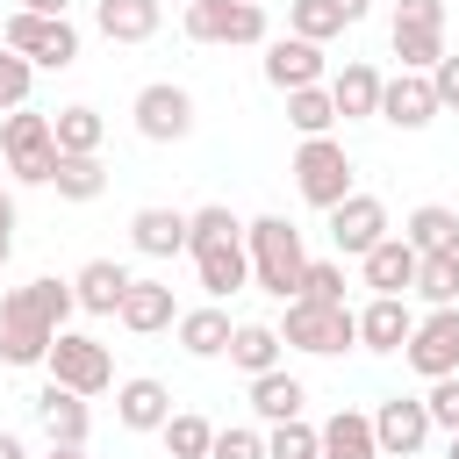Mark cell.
<instances>
[{"mask_svg": "<svg viewBox=\"0 0 459 459\" xmlns=\"http://www.w3.org/2000/svg\"><path fill=\"white\" fill-rule=\"evenodd\" d=\"M251 7H265V0H251Z\"/></svg>", "mask_w": 459, "mask_h": 459, "instance_id": "f907efd6", "label": "cell"}, {"mask_svg": "<svg viewBox=\"0 0 459 459\" xmlns=\"http://www.w3.org/2000/svg\"><path fill=\"white\" fill-rule=\"evenodd\" d=\"M129 265H115V258H86L79 273H72V294H79V308L86 316H115L122 308V294H129Z\"/></svg>", "mask_w": 459, "mask_h": 459, "instance_id": "cb8c5ba5", "label": "cell"}, {"mask_svg": "<svg viewBox=\"0 0 459 459\" xmlns=\"http://www.w3.org/2000/svg\"><path fill=\"white\" fill-rule=\"evenodd\" d=\"M186 36L215 43V50H230V43H273L265 36V7H251V0H194L186 7Z\"/></svg>", "mask_w": 459, "mask_h": 459, "instance_id": "8fae6325", "label": "cell"}, {"mask_svg": "<svg viewBox=\"0 0 459 459\" xmlns=\"http://www.w3.org/2000/svg\"><path fill=\"white\" fill-rule=\"evenodd\" d=\"M409 337H416L409 294H373V301L359 308V344H366V351H402Z\"/></svg>", "mask_w": 459, "mask_h": 459, "instance_id": "e0dca14e", "label": "cell"}, {"mask_svg": "<svg viewBox=\"0 0 459 459\" xmlns=\"http://www.w3.org/2000/svg\"><path fill=\"white\" fill-rule=\"evenodd\" d=\"M323 459H380L373 416H366V409H337V416L323 423Z\"/></svg>", "mask_w": 459, "mask_h": 459, "instance_id": "f1b7e54d", "label": "cell"}, {"mask_svg": "<svg viewBox=\"0 0 459 459\" xmlns=\"http://www.w3.org/2000/svg\"><path fill=\"white\" fill-rule=\"evenodd\" d=\"M287 122H294V136H330V129H337V100H330V86H301V93H287Z\"/></svg>", "mask_w": 459, "mask_h": 459, "instance_id": "d6a6232c", "label": "cell"}, {"mask_svg": "<svg viewBox=\"0 0 459 459\" xmlns=\"http://www.w3.org/2000/svg\"><path fill=\"white\" fill-rule=\"evenodd\" d=\"M387 43L402 57V72H437L445 57V0H402L387 22Z\"/></svg>", "mask_w": 459, "mask_h": 459, "instance_id": "9c48e42d", "label": "cell"}, {"mask_svg": "<svg viewBox=\"0 0 459 459\" xmlns=\"http://www.w3.org/2000/svg\"><path fill=\"white\" fill-rule=\"evenodd\" d=\"M129 115H136V136H143V143H186V136H194V93L172 86V79L136 86Z\"/></svg>", "mask_w": 459, "mask_h": 459, "instance_id": "30bf717a", "label": "cell"}, {"mask_svg": "<svg viewBox=\"0 0 459 459\" xmlns=\"http://www.w3.org/2000/svg\"><path fill=\"white\" fill-rule=\"evenodd\" d=\"M244 251H251V287H265L273 301H294V294H301L308 251H301V230H294L287 215H258V222H244Z\"/></svg>", "mask_w": 459, "mask_h": 459, "instance_id": "3957f363", "label": "cell"}, {"mask_svg": "<svg viewBox=\"0 0 459 459\" xmlns=\"http://www.w3.org/2000/svg\"><path fill=\"white\" fill-rule=\"evenodd\" d=\"M115 323H122V330H136V337H158V330H172V323H179V308H172V287H165V280H129V294H122Z\"/></svg>", "mask_w": 459, "mask_h": 459, "instance_id": "7402d4cb", "label": "cell"}, {"mask_svg": "<svg viewBox=\"0 0 459 459\" xmlns=\"http://www.w3.org/2000/svg\"><path fill=\"white\" fill-rule=\"evenodd\" d=\"M158 437H165V452H172V459H208V452H215V423H208V416H194V409H172V423H165Z\"/></svg>", "mask_w": 459, "mask_h": 459, "instance_id": "e575fe53", "label": "cell"}, {"mask_svg": "<svg viewBox=\"0 0 459 459\" xmlns=\"http://www.w3.org/2000/svg\"><path fill=\"white\" fill-rule=\"evenodd\" d=\"M43 459H93V452H86V445H50Z\"/></svg>", "mask_w": 459, "mask_h": 459, "instance_id": "7dc6e473", "label": "cell"}, {"mask_svg": "<svg viewBox=\"0 0 459 459\" xmlns=\"http://www.w3.org/2000/svg\"><path fill=\"white\" fill-rule=\"evenodd\" d=\"M50 129H57V151H65V158H100V143H108L100 108H57Z\"/></svg>", "mask_w": 459, "mask_h": 459, "instance_id": "4dcf8cb0", "label": "cell"}, {"mask_svg": "<svg viewBox=\"0 0 459 459\" xmlns=\"http://www.w3.org/2000/svg\"><path fill=\"white\" fill-rule=\"evenodd\" d=\"M172 337H179V351H186V359H230L237 323H230V308H222V301H201V308H179Z\"/></svg>", "mask_w": 459, "mask_h": 459, "instance_id": "ac0fdd59", "label": "cell"}, {"mask_svg": "<svg viewBox=\"0 0 459 459\" xmlns=\"http://www.w3.org/2000/svg\"><path fill=\"white\" fill-rule=\"evenodd\" d=\"M72 308H79L72 280H50L43 273V280L14 287L0 301V366H43L50 344H57V330L72 323Z\"/></svg>", "mask_w": 459, "mask_h": 459, "instance_id": "6da1fadb", "label": "cell"}, {"mask_svg": "<svg viewBox=\"0 0 459 459\" xmlns=\"http://www.w3.org/2000/svg\"><path fill=\"white\" fill-rule=\"evenodd\" d=\"M430 86H437V108H452V115H459V57H452V50L437 57V72H430Z\"/></svg>", "mask_w": 459, "mask_h": 459, "instance_id": "b9f144b4", "label": "cell"}, {"mask_svg": "<svg viewBox=\"0 0 459 459\" xmlns=\"http://www.w3.org/2000/svg\"><path fill=\"white\" fill-rule=\"evenodd\" d=\"M423 409H430V423H437L445 437H459V373H445V380H430V394H423Z\"/></svg>", "mask_w": 459, "mask_h": 459, "instance_id": "ab89813d", "label": "cell"}, {"mask_svg": "<svg viewBox=\"0 0 459 459\" xmlns=\"http://www.w3.org/2000/svg\"><path fill=\"white\" fill-rule=\"evenodd\" d=\"M22 14H72V0H22Z\"/></svg>", "mask_w": 459, "mask_h": 459, "instance_id": "ee69618b", "label": "cell"}, {"mask_svg": "<svg viewBox=\"0 0 459 459\" xmlns=\"http://www.w3.org/2000/svg\"><path fill=\"white\" fill-rule=\"evenodd\" d=\"M0 158H7V179L50 186V172H57V129H50V115H36V108L0 115Z\"/></svg>", "mask_w": 459, "mask_h": 459, "instance_id": "5b68a950", "label": "cell"}, {"mask_svg": "<svg viewBox=\"0 0 459 459\" xmlns=\"http://www.w3.org/2000/svg\"><path fill=\"white\" fill-rule=\"evenodd\" d=\"M265 459H323V423H273L265 430Z\"/></svg>", "mask_w": 459, "mask_h": 459, "instance_id": "8d00e7d4", "label": "cell"}, {"mask_svg": "<svg viewBox=\"0 0 459 459\" xmlns=\"http://www.w3.org/2000/svg\"><path fill=\"white\" fill-rule=\"evenodd\" d=\"M301 402H308V387H301L287 366L251 380V409H258V423H294V416H301Z\"/></svg>", "mask_w": 459, "mask_h": 459, "instance_id": "f546056e", "label": "cell"}, {"mask_svg": "<svg viewBox=\"0 0 459 459\" xmlns=\"http://www.w3.org/2000/svg\"><path fill=\"white\" fill-rule=\"evenodd\" d=\"M280 323H237V337H230V366L244 373V380H258V373H280Z\"/></svg>", "mask_w": 459, "mask_h": 459, "instance_id": "4316f807", "label": "cell"}, {"mask_svg": "<svg viewBox=\"0 0 459 459\" xmlns=\"http://www.w3.org/2000/svg\"><path fill=\"white\" fill-rule=\"evenodd\" d=\"M186 7H194V0H186Z\"/></svg>", "mask_w": 459, "mask_h": 459, "instance_id": "816d5d0a", "label": "cell"}, {"mask_svg": "<svg viewBox=\"0 0 459 459\" xmlns=\"http://www.w3.org/2000/svg\"><path fill=\"white\" fill-rule=\"evenodd\" d=\"M351 22L330 7V0H287V36H301V43H330V36H344Z\"/></svg>", "mask_w": 459, "mask_h": 459, "instance_id": "836d02e7", "label": "cell"}, {"mask_svg": "<svg viewBox=\"0 0 459 459\" xmlns=\"http://www.w3.org/2000/svg\"><path fill=\"white\" fill-rule=\"evenodd\" d=\"M416 265H423V258H416V244H409L402 230H394V237H380V244L359 258V273H366V287H373V294H409V287H416Z\"/></svg>", "mask_w": 459, "mask_h": 459, "instance_id": "ffe728a7", "label": "cell"}, {"mask_svg": "<svg viewBox=\"0 0 459 459\" xmlns=\"http://www.w3.org/2000/svg\"><path fill=\"white\" fill-rule=\"evenodd\" d=\"M50 380L57 387H72V394H108L115 387V351L100 344V337H86V330H57V344H50Z\"/></svg>", "mask_w": 459, "mask_h": 459, "instance_id": "ba28073f", "label": "cell"}, {"mask_svg": "<svg viewBox=\"0 0 459 459\" xmlns=\"http://www.w3.org/2000/svg\"><path fill=\"white\" fill-rule=\"evenodd\" d=\"M330 7H337L344 22H366V14H373V0H330Z\"/></svg>", "mask_w": 459, "mask_h": 459, "instance_id": "7bdbcfd3", "label": "cell"}, {"mask_svg": "<svg viewBox=\"0 0 459 459\" xmlns=\"http://www.w3.org/2000/svg\"><path fill=\"white\" fill-rule=\"evenodd\" d=\"M402 359H409V373H423V380L459 373V308H430V316H416V337L402 344Z\"/></svg>", "mask_w": 459, "mask_h": 459, "instance_id": "4fadbf2b", "label": "cell"}, {"mask_svg": "<svg viewBox=\"0 0 459 459\" xmlns=\"http://www.w3.org/2000/svg\"><path fill=\"white\" fill-rule=\"evenodd\" d=\"M186 258H194V273H201L208 301H222V294H244V287H251L244 222H237L222 201H208V208H194V215H186Z\"/></svg>", "mask_w": 459, "mask_h": 459, "instance_id": "7a4b0ae2", "label": "cell"}, {"mask_svg": "<svg viewBox=\"0 0 459 459\" xmlns=\"http://www.w3.org/2000/svg\"><path fill=\"white\" fill-rule=\"evenodd\" d=\"M0 459H29V445H22L14 430H0Z\"/></svg>", "mask_w": 459, "mask_h": 459, "instance_id": "f6af8a7d", "label": "cell"}, {"mask_svg": "<svg viewBox=\"0 0 459 459\" xmlns=\"http://www.w3.org/2000/svg\"><path fill=\"white\" fill-rule=\"evenodd\" d=\"M402 237L416 244V258H437V251H459V208H445V201H423V208H409V222H402Z\"/></svg>", "mask_w": 459, "mask_h": 459, "instance_id": "83f0119b", "label": "cell"}, {"mask_svg": "<svg viewBox=\"0 0 459 459\" xmlns=\"http://www.w3.org/2000/svg\"><path fill=\"white\" fill-rule=\"evenodd\" d=\"M29 86H36V65H29V57H14V50L0 43V115L29 108Z\"/></svg>", "mask_w": 459, "mask_h": 459, "instance_id": "f35d334b", "label": "cell"}, {"mask_svg": "<svg viewBox=\"0 0 459 459\" xmlns=\"http://www.w3.org/2000/svg\"><path fill=\"white\" fill-rule=\"evenodd\" d=\"M129 244L143 258H179L186 251V215L179 208H136L129 215Z\"/></svg>", "mask_w": 459, "mask_h": 459, "instance_id": "d4e9b609", "label": "cell"}, {"mask_svg": "<svg viewBox=\"0 0 459 459\" xmlns=\"http://www.w3.org/2000/svg\"><path fill=\"white\" fill-rule=\"evenodd\" d=\"M208 459H265V430H215Z\"/></svg>", "mask_w": 459, "mask_h": 459, "instance_id": "60d3db41", "label": "cell"}, {"mask_svg": "<svg viewBox=\"0 0 459 459\" xmlns=\"http://www.w3.org/2000/svg\"><path fill=\"white\" fill-rule=\"evenodd\" d=\"M445 108H437V86H430V72H394L387 79V93H380V122H394V129H430Z\"/></svg>", "mask_w": 459, "mask_h": 459, "instance_id": "2e32d148", "label": "cell"}, {"mask_svg": "<svg viewBox=\"0 0 459 459\" xmlns=\"http://www.w3.org/2000/svg\"><path fill=\"white\" fill-rule=\"evenodd\" d=\"M445 459H459V437H452V452H445Z\"/></svg>", "mask_w": 459, "mask_h": 459, "instance_id": "681fc988", "label": "cell"}, {"mask_svg": "<svg viewBox=\"0 0 459 459\" xmlns=\"http://www.w3.org/2000/svg\"><path fill=\"white\" fill-rule=\"evenodd\" d=\"M0 230H14V194H7V179H0Z\"/></svg>", "mask_w": 459, "mask_h": 459, "instance_id": "bcb514c9", "label": "cell"}, {"mask_svg": "<svg viewBox=\"0 0 459 459\" xmlns=\"http://www.w3.org/2000/svg\"><path fill=\"white\" fill-rule=\"evenodd\" d=\"M115 423H122V430H165V423H172V387L151 380V373L122 380V387H115Z\"/></svg>", "mask_w": 459, "mask_h": 459, "instance_id": "44dd1931", "label": "cell"}, {"mask_svg": "<svg viewBox=\"0 0 459 459\" xmlns=\"http://www.w3.org/2000/svg\"><path fill=\"white\" fill-rule=\"evenodd\" d=\"M294 301L344 308V258H308V273H301V294H294Z\"/></svg>", "mask_w": 459, "mask_h": 459, "instance_id": "74e56055", "label": "cell"}, {"mask_svg": "<svg viewBox=\"0 0 459 459\" xmlns=\"http://www.w3.org/2000/svg\"><path fill=\"white\" fill-rule=\"evenodd\" d=\"M50 186H57V201H100V194H108V165H100V158H65V151H57Z\"/></svg>", "mask_w": 459, "mask_h": 459, "instance_id": "1f68e13d", "label": "cell"}, {"mask_svg": "<svg viewBox=\"0 0 459 459\" xmlns=\"http://www.w3.org/2000/svg\"><path fill=\"white\" fill-rule=\"evenodd\" d=\"M0 43L14 50V57H29L36 72H65V65H79V29H72V14H7V29H0Z\"/></svg>", "mask_w": 459, "mask_h": 459, "instance_id": "8992f818", "label": "cell"}, {"mask_svg": "<svg viewBox=\"0 0 459 459\" xmlns=\"http://www.w3.org/2000/svg\"><path fill=\"white\" fill-rule=\"evenodd\" d=\"M380 237H394V222H387V201H380V194H351V201H337V208H330V244H337V258H366Z\"/></svg>", "mask_w": 459, "mask_h": 459, "instance_id": "5bb4252c", "label": "cell"}, {"mask_svg": "<svg viewBox=\"0 0 459 459\" xmlns=\"http://www.w3.org/2000/svg\"><path fill=\"white\" fill-rule=\"evenodd\" d=\"M430 409H423V394H387L380 409H373V437H380V459H416L423 445H430Z\"/></svg>", "mask_w": 459, "mask_h": 459, "instance_id": "7c38bea8", "label": "cell"}, {"mask_svg": "<svg viewBox=\"0 0 459 459\" xmlns=\"http://www.w3.org/2000/svg\"><path fill=\"white\" fill-rule=\"evenodd\" d=\"M29 409H36V423H43L50 445H86V437H93V409H86V394H72V387H57V380H50Z\"/></svg>", "mask_w": 459, "mask_h": 459, "instance_id": "d6986e66", "label": "cell"}, {"mask_svg": "<svg viewBox=\"0 0 459 459\" xmlns=\"http://www.w3.org/2000/svg\"><path fill=\"white\" fill-rule=\"evenodd\" d=\"M280 344L287 351H308V359H337L359 344V308H323V301H287V323H280Z\"/></svg>", "mask_w": 459, "mask_h": 459, "instance_id": "52a82bcc", "label": "cell"}, {"mask_svg": "<svg viewBox=\"0 0 459 459\" xmlns=\"http://www.w3.org/2000/svg\"><path fill=\"white\" fill-rule=\"evenodd\" d=\"M380 93H387V79H380L366 57H351L344 72H330V100H337V122H366V115H380Z\"/></svg>", "mask_w": 459, "mask_h": 459, "instance_id": "603a6c76", "label": "cell"}, {"mask_svg": "<svg viewBox=\"0 0 459 459\" xmlns=\"http://www.w3.org/2000/svg\"><path fill=\"white\" fill-rule=\"evenodd\" d=\"M7 258H14V230H0V273H7Z\"/></svg>", "mask_w": 459, "mask_h": 459, "instance_id": "c3c4849f", "label": "cell"}, {"mask_svg": "<svg viewBox=\"0 0 459 459\" xmlns=\"http://www.w3.org/2000/svg\"><path fill=\"white\" fill-rule=\"evenodd\" d=\"M287 172H294V194H301L308 208H323V215L359 194V186H351V151H344L337 136H301Z\"/></svg>", "mask_w": 459, "mask_h": 459, "instance_id": "277c9868", "label": "cell"}, {"mask_svg": "<svg viewBox=\"0 0 459 459\" xmlns=\"http://www.w3.org/2000/svg\"><path fill=\"white\" fill-rule=\"evenodd\" d=\"M158 0H100L93 7V29L108 36V43H151L158 36Z\"/></svg>", "mask_w": 459, "mask_h": 459, "instance_id": "484cf974", "label": "cell"}, {"mask_svg": "<svg viewBox=\"0 0 459 459\" xmlns=\"http://www.w3.org/2000/svg\"><path fill=\"white\" fill-rule=\"evenodd\" d=\"M409 294H423L430 308H459V251H437V258H423Z\"/></svg>", "mask_w": 459, "mask_h": 459, "instance_id": "d590c367", "label": "cell"}, {"mask_svg": "<svg viewBox=\"0 0 459 459\" xmlns=\"http://www.w3.org/2000/svg\"><path fill=\"white\" fill-rule=\"evenodd\" d=\"M265 86H280V93H301V86H330L323 43H301V36H273V43H265Z\"/></svg>", "mask_w": 459, "mask_h": 459, "instance_id": "9a60e30c", "label": "cell"}]
</instances>
